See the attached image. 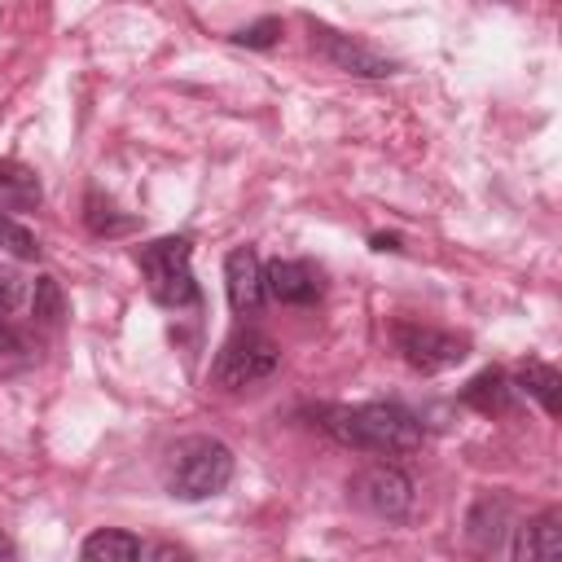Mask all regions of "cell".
<instances>
[{
    "label": "cell",
    "mask_w": 562,
    "mask_h": 562,
    "mask_svg": "<svg viewBox=\"0 0 562 562\" xmlns=\"http://www.w3.org/2000/svg\"><path fill=\"white\" fill-rule=\"evenodd\" d=\"M31 364H35L31 338L18 325H9V316H0V378H13L22 369H31Z\"/></svg>",
    "instance_id": "16"
},
{
    "label": "cell",
    "mask_w": 562,
    "mask_h": 562,
    "mask_svg": "<svg viewBox=\"0 0 562 562\" xmlns=\"http://www.w3.org/2000/svg\"><path fill=\"white\" fill-rule=\"evenodd\" d=\"M277 369H281L277 342H272L268 334H259V329H237V334L220 347V356H215V364H211V378H215V386H224V391H246V386L268 382Z\"/></svg>",
    "instance_id": "4"
},
{
    "label": "cell",
    "mask_w": 562,
    "mask_h": 562,
    "mask_svg": "<svg viewBox=\"0 0 562 562\" xmlns=\"http://www.w3.org/2000/svg\"><path fill=\"white\" fill-rule=\"evenodd\" d=\"M228 479H233V448L211 435L180 439L167 457V492L180 501L220 496L228 487Z\"/></svg>",
    "instance_id": "2"
},
{
    "label": "cell",
    "mask_w": 562,
    "mask_h": 562,
    "mask_svg": "<svg viewBox=\"0 0 562 562\" xmlns=\"http://www.w3.org/2000/svg\"><path fill=\"white\" fill-rule=\"evenodd\" d=\"M316 426L338 439L342 448H356V452H373V457H404L413 448H422V422L404 408V404H386V400H373V404H329V408H316Z\"/></svg>",
    "instance_id": "1"
},
{
    "label": "cell",
    "mask_w": 562,
    "mask_h": 562,
    "mask_svg": "<svg viewBox=\"0 0 562 562\" xmlns=\"http://www.w3.org/2000/svg\"><path fill=\"white\" fill-rule=\"evenodd\" d=\"M391 338H395V351L404 356V364L417 369V373H443V369H452V364H461L470 356L465 338H457L448 329H435V325L400 321L391 329Z\"/></svg>",
    "instance_id": "7"
},
{
    "label": "cell",
    "mask_w": 562,
    "mask_h": 562,
    "mask_svg": "<svg viewBox=\"0 0 562 562\" xmlns=\"http://www.w3.org/2000/svg\"><path fill=\"white\" fill-rule=\"evenodd\" d=\"M277 35H281V18H263V22H255V26H241V31L233 35V44H246V48H272Z\"/></svg>",
    "instance_id": "20"
},
{
    "label": "cell",
    "mask_w": 562,
    "mask_h": 562,
    "mask_svg": "<svg viewBox=\"0 0 562 562\" xmlns=\"http://www.w3.org/2000/svg\"><path fill=\"white\" fill-rule=\"evenodd\" d=\"M307 40H312V48L334 66V70H342V75H360V79H386V75H395L400 66L386 57V53H378V48H369L364 40H356V35H347V31H334L329 22H316V18H307Z\"/></svg>",
    "instance_id": "6"
},
{
    "label": "cell",
    "mask_w": 562,
    "mask_h": 562,
    "mask_svg": "<svg viewBox=\"0 0 562 562\" xmlns=\"http://www.w3.org/2000/svg\"><path fill=\"white\" fill-rule=\"evenodd\" d=\"M0 250H9L18 259H35L40 255V241H35V233L22 220H13L9 211H0Z\"/></svg>",
    "instance_id": "18"
},
{
    "label": "cell",
    "mask_w": 562,
    "mask_h": 562,
    "mask_svg": "<svg viewBox=\"0 0 562 562\" xmlns=\"http://www.w3.org/2000/svg\"><path fill=\"white\" fill-rule=\"evenodd\" d=\"M514 386H518V391H527V395H531L549 417H558V413H562V373H558L553 364H544V360H522V364H518Z\"/></svg>",
    "instance_id": "14"
},
{
    "label": "cell",
    "mask_w": 562,
    "mask_h": 562,
    "mask_svg": "<svg viewBox=\"0 0 562 562\" xmlns=\"http://www.w3.org/2000/svg\"><path fill=\"white\" fill-rule=\"evenodd\" d=\"M26 294H31V290H26V281H22L13 268H0V316H9Z\"/></svg>",
    "instance_id": "21"
},
{
    "label": "cell",
    "mask_w": 562,
    "mask_h": 562,
    "mask_svg": "<svg viewBox=\"0 0 562 562\" xmlns=\"http://www.w3.org/2000/svg\"><path fill=\"white\" fill-rule=\"evenodd\" d=\"M509 527H514V501L501 496V492H483V496L470 505V514H465V536H470L479 549H501Z\"/></svg>",
    "instance_id": "11"
},
{
    "label": "cell",
    "mask_w": 562,
    "mask_h": 562,
    "mask_svg": "<svg viewBox=\"0 0 562 562\" xmlns=\"http://www.w3.org/2000/svg\"><path fill=\"white\" fill-rule=\"evenodd\" d=\"M224 290H228V303H233L237 316H255L263 307V299H268L263 263H259V255L250 246L228 250V259H224Z\"/></svg>",
    "instance_id": "9"
},
{
    "label": "cell",
    "mask_w": 562,
    "mask_h": 562,
    "mask_svg": "<svg viewBox=\"0 0 562 562\" xmlns=\"http://www.w3.org/2000/svg\"><path fill=\"white\" fill-rule=\"evenodd\" d=\"M351 501L360 509H369L373 518H386V522H404L413 514V479L391 465V461H373L364 470H356V479L347 483Z\"/></svg>",
    "instance_id": "5"
},
{
    "label": "cell",
    "mask_w": 562,
    "mask_h": 562,
    "mask_svg": "<svg viewBox=\"0 0 562 562\" xmlns=\"http://www.w3.org/2000/svg\"><path fill=\"white\" fill-rule=\"evenodd\" d=\"M562 553V518L558 509H540L527 522H514V540H509V558L518 562H549Z\"/></svg>",
    "instance_id": "10"
},
{
    "label": "cell",
    "mask_w": 562,
    "mask_h": 562,
    "mask_svg": "<svg viewBox=\"0 0 562 562\" xmlns=\"http://www.w3.org/2000/svg\"><path fill=\"white\" fill-rule=\"evenodd\" d=\"M461 404H470V408L483 413V417L509 413V404H514V382H509L501 369H483V373H474V378L461 386Z\"/></svg>",
    "instance_id": "12"
},
{
    "label": "cell",
    "mask_w": 562,
    "mask_h": 562,
    "mask_svg": "<svg viewBox=\"0 0 562 562\" xmlns=\"http://www.w3.org/2000/svg\"><path fill=\"white\" fill-rule=\"evenodd\" d=\"M79 553H83L88 562H136V558H145V544H140L132 531L101 527V531H92V536L83 540Z\"/></svg>",
    "instance_id": "15"
},
{
    "label": "cell",
    "mask_w": 562,
    "mask_h": 562,
    "mask_svg": "<svg viewBox=\"0 0 562 562\" xmlns=\"http://www.w3.org/2000/svg\"><path fill=\"white\" fill-rule=\"evenodd\" d=\"M26 303H31V316H35L40 325H57V321H61V290H57L53 277H35Z\"/></svg>",
    "instance_id": "17"
},
{
    "label": "cell",
    "mask_w": 562,
    "mask_h": 562,
    "mask_svg": "<svg viewBox=\"0 0 562 562\" xmlns=\"http://www.w3.org/2000/svg\"><path fill=\"white\" fill-rule=\"evenodd\" d=\"M145 290L162 307H193L198 303V281H193V241L189 237H158L136 250Z\"/></svg>",
    "instance_id": "3"
},
{
    "label": "cell",
    "mask_w": 562,
    "mask_h": 562,
    "mask_svg": "<svg viewBox=\"0 0 562 562\" xmlns=\"http://www.w3.org/2000/svg\"><path fill=\"white\" fill-rule=\"evenodd\" d=\"M373 250H400V237H391V233H373Z\"/></svg>",
    "instance_id": "22"
},
{
    "label": "cell",
    "mask_w": 562,
    "mask_h": 562,
    "mask_svg": "<svg viewBox=\"0 0 562 562\" xmlns=\"http://www.w3.org/2000/svg\"><path fill=\"white\" fill-rule=\"evenodd\" d=\"M44 198L40 189V176L13 158H0V211L18 215V211H35Z\"/></svg>",
    "instance_id": "13"
},
{
    "label": "cell",
    "mask_w": 562,
    "mask_h": 562,
    "mask_svg": "<svg viewBox=\"0 0 562 562\" xmlns=\"http://www.w3.org/2000/svg\"><path fill=\"white\" fill-rule=\"evenodd\" d=\"M88 228H92V233H123V228H132V220L114 215V206H110V202L101 206V198L92 193V198H88Z\"/></svg>",
    "instance_id": "19"
},
{
    "label": "cell",
    "mask_w": 562,
    "mask_h": 562,
    "mask_svg": "<svg viewBox=\"0 0 562 562\" xmlns=\"http://www.w3.org/2000/svg\"><path fill=\"white\" fill-rule=\"evenodd\" d=\"M263 290L277 303L307 307V303H316L325 294V272L312 259H272L263 268Z\"/></svg>",
    "instance_id": "8"
}]
</instances>
